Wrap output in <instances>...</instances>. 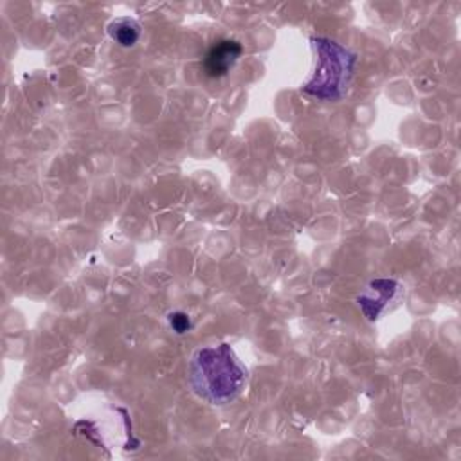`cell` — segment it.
I'll list each match as a JSON object with an SVG mask.
<instances>
[{
  "mask_svg": "<svg viewBox=\"0 0 461 461\" xmlns=\"http://www.w3.org/2000/svg\"><path fill=\"white\" fill-rule=\"evenodd\" d=\"M247 367L225 342L196 349L187 367L193 393L211 405L236 400L247 385Z\"/></svg>",
  "mask_w": 461,
  "mask_h": 461,
  "instance_id": "obj_1",
  "label": "cell"
},
{
  "mask_svg": "<svg viewBox=\"0 0 461 461\" xmlns=\"http://www.w3.org/2000/svg\"><path fill=\"white\" fill-rule=\"evenodd\" d=\"M310 45L315 56V67L310 79L301 86L303 92L319 101L342 99L353 77L357 54L326 36H313Z\"/></svg>",
  "mask_w": 461,
  "mask_h": 461,
  "instance_id": "obj_2",
  "label": "cell"
},
{
  "mask_svg": "<svg viewBox=\"0 0 461 461\" xmlns=\"http://www.w3.org/2000/svg\"><path fill=\"white\" fill-rule=\"evenodd\" d=\"M400 283L396 279H373L357 297V304L367 321H376L387 304L398 295Z\"/></svg>",
  "mask_w": 461,
  "mask_h": 461,
  "instance_id": "obj_3",
  "label": "cell"
},
{
  "mask_svg": "<svg viewBox=\"0 0 461 461\" xmlns=\"http://www.w3.org/2000/svg\"><path fill=\"white\" fill-rule=\"evenodd\" d=\"M241 52H243L241 43L232 38H221V40L214 41L209 47V50L205 52L203 61H202V68H203L205 76H209V77L225 76L236 65Z\"/></svg>",
  "mask_w": 461,
  "mask_h": 461,
  "instance_id": "obj_4",
  "label": "cell"
},
{
  "mask_svg": "<svg viewBox=\"0 0 461 461\" xmlns=\"http://www.w3.org/2000/svg\"><path fill=\"white\" fill-rule=\"evenodd\" d=\"M110 38L121 47H133L140 38V23L135 18L122 16L108 23Z\"/></svg>",
  "mask_w": 461,
  "mask_h": 461,
  "instance_id": "obj_5",
  "label": "cell"
},
{
  "mask_svg": "<svg viewBox=\"0 0 461 461\" xmlns=\"http://www.w3.org/2000/svg\"><path fill=\"white\" fill-rule=\"evenodd\" d=\"M167 322H169L171 330H173L175 333H178V335L189 331L191 326H193L191 317H189L185 312H171V313L167 315Z\"/></svg>",
  "mask_w": 461,
  "mask_h": 461,
  "instance_id": "obj_6",
  "label": "cell"
}]
</instances>
